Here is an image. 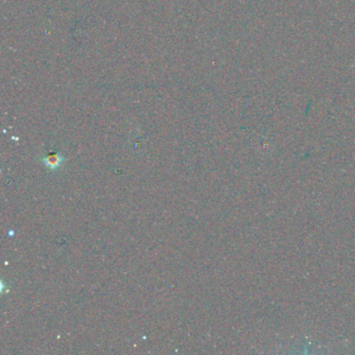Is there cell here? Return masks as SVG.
Returning <instances> with one entry per match:
<instances>
[{"label": "cell", "instance_id": "1", "mask_svg": "<svg viewBox=\"0 0 355 355\" xmlns=\"http://www.w3.org/2000/svg\"><path fill=\"white\" fill-rule=\"evenodd\" d=\"M43 162H44V164L47 166L48 168L54 170V169L59 168L60 166L62 165L63 158L58 153H51V154L47 155L46 158H44Z\"/></svg>", "mask_w": 355, "mask_h": 355}]
</instances>
